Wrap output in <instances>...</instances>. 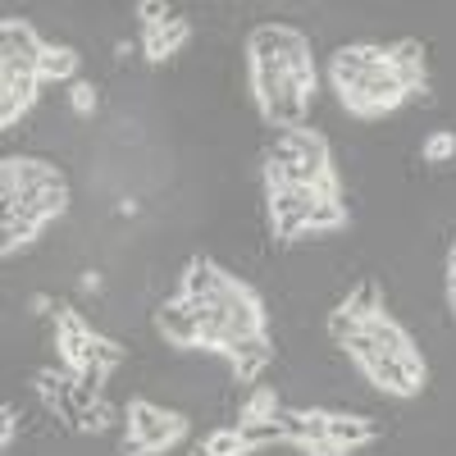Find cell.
<instances>
[{
    "mask_svg": "<svg viewBox=\"0 0 456 456\" xmlns=\"http://www.w3.org/2000/svg\"><path fill=\"white\" fill-rule=\"evenodd\" d=\"M78 51H73V46H46V55H42V69H37V73H42V83H73V78H78Z\"/></svg>",
    "mask_w": 456,
    "mask_h": 456,
    "instance_id": "cell-14",
    "label": "cell"
},
{
    "mask_svg": "<svg viewBox=\"0 0 456 456\" xmlns=\"http://www.w3.org/2000/svg\"><path fill=\"white\" fill-rule=\"evenodd\" d=\"M187 37H192L187 19H169L165 28H146V32H142V51H146L151 64H165V60H174V55L183 51Z\"/></svg>",
    "mask_w": 456,
    "mask_h": 456,
    "instance_id": "cell-10",
    "label": "cell"
},
{
    "mask_svg": "<svg viewBox=\"0 0 456 456\" xmlns=\"http://www.w3.org/2000/svg\"><path fill=\"white\" fill-rule=\"evenodd\" d=\"M124 415H128V434H137V438L146 443V456L169 452V447L183 443V434H187V420H183L178 411H165V406L146 402V397H133Z\"/></svg>",
    "mask_w": 456,
    "mask_h": 456,
    "instance_id": "cell-1",
    "label": "cell"
},
{
    "mask_svg": "<svg viewBox=\"0 0 456 456\" xmlns=\"http://www.w3.org/2000/svg\"><path fill=\"white\" fill-rule=\"evenodd\" d=\"M137 14H142V23H146V28H165V23L174 19L165 0H142V5H137Z\"/></svg>",
    "mask_w": 456,
    "mask_h": 456,
    "instance_id": "cell-23",
    "label": "cell"
},
{
    "mask_svg": "<svg viewBox=\"0 0 456 456\" xmlns=\"http://www.w3.org/2000/svg\"><path fill=\"white\" fill-rule=\"evenodd\" d=\"M274 415H279V397H274V388H256V393L247 397L242 415H238V425H242V429H251V425L274 420Z\"/></svg>",
    "mask_w": 456,
    "mask_h": 456,
    "instance_id": "cell-17",
    "label": "cell"
},
{
    "mask_svg": "<svg viewBox=\"0 0 456 456\" xmlns=\"http://www.w3.org/2000/svg\"><path fill=\"white\" fill-rule=\"evenodd\" d=\"M356 333H361V324H356L347 311H342V306H333V315H329V338L338 342V347H347Z\"/></svg>",
    "mask_w": 456,
    "mask_h": 456,
    "instance_id": "cell-22",
    "label": "cell"
},
{
    "mask_svg": "<svg viewBox=\"0 0 456 456\" xmlns=\"http://www.w3.org/2000/svg\"><path fill=\"white\" fill-rule=\"evenodd\" d=\"M420 156H425V165H447L452 156H456V133H434L425 146H420Z\"/></svg>",
    "mask_w": 456,
    "mask_h": 456,
    "instance_id": "cell-19",
    "label": "cell"
},
{
    "mask_svg": "<svg viewBox=\"0 0 456 456\" xmlns=\"http://www.w3.org/2000/svg\"><path fill=\"white\" fill-rule=\"evenodd\" d=\"M156 333L169 342V347H183V352L201 347V320L192 315V306H187L183 297L165 301V306L156 311Z\"/></svg>",
    "mask_w": 456,
    "mask_h": 456,
    "instance_id": "cell-7",
    "label": "cell"
},
{
    "mask_svg": "<svg viewBox=\"0 0 456 456\" xmlns=\"http://www.w3.org/2000/svg\"><path fill=\"white\" fill-rule=\"evenodd\" d=\"M96 105H101V96H96V87H92V83H73V87H69V110L78 114V119L96 114Z\"/></svg>",
    "mask_w": 456,
    "mask_h": 456,
    "instance_id": "cell-21",
    "label": "cell"
},
{
    "mask_svg": "<svg viewBox=\"0 0 456 456\" xmlns=\"http://www.w3.org/2000/svg\"><path fill=\"white\" fill-rule=\"evenodd\" d=\"M42 55H46V42L32 32V23H23V19H5V23H0V69L37 73V69H42Z\"/></svg>",
    "mask_w": 456,
    "mask_h": 456,
    "instance_id": "cell-5",
    "label": "cell"
},
{
    "mask_svg": "<svg viewBox=\"0 0 456 456\" xmlns=\"http://www.w3.org/2000/svg\"><path fill=\"white\" fill-rule=\"evenodd\" d=\"M96 361H101L105 370H114V365L124 361V347H119V342H110V338H96Z\"/></svg>",
    "mask_w": 456,
    "mask_h": 456,
    "instance_id": "cell-25",
    "label": "cell"
},
{
    "mask_svg": "<svg viewBox=\"0 0 456 456\" xmlns=\"http://www.w3.org/2000/svg\"><path fill=\"white\" fill-rule=\"evenodd\" d=\"M78 288H83V292H101V274H96V270H87V274L78 279Z\"/></svg>",
    "mask_w": 456,
    "mask_h": 456,
    "instance_id": "cell-27",
    "label": "cell"
},
{
    "mask_svg": "<svg viewBox=\"0 0 456 456\" xmlns=\"http://www.w3.org/2000/svg\"><path fill=\"white\" fill-rule=\"evenodd\" d=\"M247 64H311V42L288 23H260L247 37Z\"/></svg>",
    "mask_w": 456,
    "mask_h": 456,
    "instance_id": "cell-2",
    "label": "cell"
},
{
    "mask_svg": "<svg viewBox=\"0 0 456 456\" xmlns=\"http://www.w3.org/2000/svg\"><path fill=\"white\" fill-rule=\"evenodd\" d=\"M42 73H23V69H0V124L14 128L37 101Z\"/></svg>",
    "mask_w": 456,
    "mask_h": 456,
    "instance_id": "cell-6",
    "label": "cell"
},
{
    "mask_svg": "<svg viewBox=\"0 0 456 456\" xmlns=\"http://www.w3.org/2000/svg\"><path fill=\"white\" fill-rule=\"evenodd\" d=\"M28 306H32V315H46V311H51V297H42V292H37V297L28 301Z\"/></svg>",
    "mask_w": 456,
    "mask_h": 456,
    "instance_id": "cell-28",
    "label": "cell"
},
{
    "mask_svg": "<svg viewBox=\"0 0 456 456\" xmlns=\"http://www.w3.org/2000/svg\"><path fill=\"white\" fill-rule=\"evenodd\" d=\"M301 452H306V456H352L347 447L333 443L329 434H324V438H311V443H301Z\"/></svg>",
    "mask_w": 456,
    "mask_h": 456,
    "instance_id": "cell-24",
    "label": "cell"
},
{
    "mask_svg": "<svg viewBox=\"0 0 456 456\" xmlns=\"http://www.w3.org/2000/svg\"><path fill=\"white\" fill-rule=\"evenodd\" d=\"M347 228V206L342 201H315L311 215H306V238H324V233H338Z\"/></svg>",
    "mask_w": 456,
    "mask_h": 456,
    "instance_id": "cell-16",
    "label": "cell"
},
{
    "mask_svg": "<svg viewBox=\"0 0 456 456\" xmlns=\"http://www.w3.org/2000/svg\"><path fill=\"white\" fill-rule=\"evenodd\" d=\"M228 279H233V274H224L210 256H192V260H187V274H183L178 297H187V301H215Z\"/></svg>",
    "mask_w": 456,
    "mask_h": 456,
    "instance_id": "cell-8",
    "label": "cell"
},
{
    "mask_svg": "<svg viewBox=\"0 0 456 456\" xmlns=\"http://www.w3.org/2000/svg\"><path fill=\"white\" fill-rule=\"evenodd\" d=\"M64 183V169L51 160H37V156H10L0 165V197L14 201L19 192H42V187Z\"/></svg>",
    "mask_w": 456,
    "mask_h": 456,
    "instance_id": "cell-4",
    "label": "cell"
},
{
    "mask_svg": "<svg viewBox=\"0 0 456 456\" xmlns=\"http://www.w3.org/2000/svg\"><path fill=\"white\" fill-rule=\"evenodd\" d=\"M338 101H342V110H347V114H356V119H379V114H393L411 96L402 92L393 69H379V73H365V78L352 92H342Z\"/></svg>",
    "mask_w": 456,
    "mask_h": 456,
    "instance_id": "cell-3",
    "label": "cell"
},
{
    "mask_svg": "<svg viewBox=\"0 0 456 456\" xmlns=\"http://www.w3.org/2000/svg\"><path fill=\"white\" fill-rule=\"evenodd\" d=\"M210 456H247L251 447H247V434H242V425H219L206 443H201Z\"/></svg>",
    "mask_w": 456,
    "mask_h": 456,
    "instance_id": "cell-18",
    "label": "cell"
},
{
    "mask_svg": "<svg viewBox=\"0 0 456 456\" xmlns=\"http://www.w3.org/2000/svg\"><path fill=\"white\" fill-rule=\"evenodd\" d=\"M110 420H114V406L101 397V402H92V406L78 415V429H83V434H105V429H110Z\"/></svg>",
    "mask_w": 456,
    "mask_h": 456,
    "instance_id": "cell-20",
    "label": "cell"
},
{
    "mask_svg": "<svg viewBox=\"0 0 456 456\" xmlns=\"http://www.w3.org/2000/svg\"><path fill=\"white\" fill-rule=\"evenodd\" d=\"M342 311H347L356 324H370L374 315H384V292H379V283L374 279H361L356 283V292L347 297V301H338Z\"/></svg>",
    "mask_w": 456,
    "mask_h": 456,
    "instance_id": "cell-13",
    "label": "cell"
},
{
    "mask_svg": "<svg viewBox=\"0 0 456 456\" xmlns=\"http://www.w3.org/2000/svg\"><path fill=\"white\" fill-rule=\"evenodd\" d=\"M447 279H456V247H452V256H447Z\"/></svg>",
    "mask_w": 456,
    "mask_h": 456,
    "instance_id": "cell-30",
    "label": "cell"
},
{
    "mask_svg": "<svg viewBox=\"0 0 456 456\" xmlns=\"http://www.w3.org/2000/svg\"><path fill=\"white\" fill-rule=\"evenodd\" d=\"M192 456H210V452H206V447H197V452H192Z\"/></svg>",
    "mask_w": 456,
    "mask_h": 456,
    "instance_id": "cell-31",
    "label": "cell"
},
{
    "mask_svg": "<svg viewBox=\"0 0 456 456\" xmlns=\"http://www.w3.org/2000/svg\"><path fill=\"white\" fill-rule=\"evenodd\" d=\"M447 306H452V315H456V279H447Z\"/></svg>",
    "mask_w": 456,
    "mask_h": 456,
    "instance_id": "cell-29",
    "label": "cell"
},
{
    "mask_svg": "<svg viewBox=\"0 0 456 456\" xmlns=\"http://www.w3.org/2000/svg\"><path fill=\"white\" fill-rule=\"evenodd\" d=\"M14 425H19L14 420V406H0V447H5V452L14 447Z\"/></svg>",
    "mask_w": 456,
    "mask_h": 456,
    "instance_id": "cell-26",
    "label": "cell"
},
{
    "mask_svg": "<svg viewBox=\"0 0 456 456\" xmlns=\"http://www.w3.org/2000/svg\"><path fill=\"white\" fill-rule=\"evenodd\" d=\"M365 379H370L379 393H388V397H420V393H425V388L402 370V361H393V356H374V361L365 365Z\"/></svg>",
    "mask_w": 456,
    "mask_h": 456,
    "instance_id": "cell-9",
    "label": "cell"
},
{
    "mask_svg": "<svg viewBox=\"0 0 456 456\" xmlns=\"http://www.w3.org/2000/svg\"><path fill=\"white\" fill-rule=\"evenodd\" d=\"M42 219H32V215H5V242H0V251L5 256H14V251H23V247H32L37 238H42Z\"/></svg>",
    "mask_w": 456,
    "mask_h": 456,
    "instance_id": "cell-15",
    "label": "cell"
},
{
    "mask_svg": "<svg viewBox=\"0 0 456 456\" xmlns=\"http://www.w3.org/2000/svg\"><path fill=\"white\" fill-rule=\"evenodd\" d=\"M361 333H365V338H370L384 356H393V361H402L406 352H415V338H411V333L388 315V311H384V315H374L370 324H361Z\"/></svg>",
    "mask_w": 456,
    "mask_h": 456,
    "instance_id": "cell-11",
    "label": "cell"
},
{
    "mask_svg": "<svg viewBox=\"0 0 456 456\" xmlns=\"http://www.w3.org/2000/svg\"><path fill=\"white\" fill-rule=\"evenodd\" d=\"M329 438L342 443L347 452H356V447H365V443L379 438V425L365 420V415H333V411H329Z\"/></svg>",
    "mask_w": 456,
    "mask_h": 456,
    "instance_id": "cell-12",
    "label": "cell"
}]
</instances>
